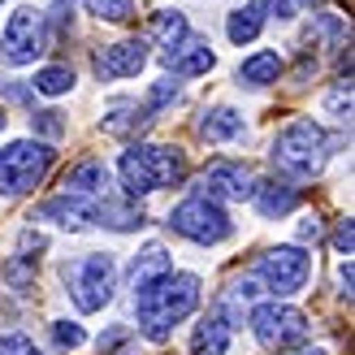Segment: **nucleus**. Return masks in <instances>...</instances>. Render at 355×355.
Wrapping results in <instances>:
<instances>
[{"instance_id": "obj_19", "label": "nucleus", "mask_w": 355, "mask_h": 355, "mask_svg": "<svg viewBox=\"0 0 355 355\" xmlns=\"http://www.w3.org/2000/svg\"><path fill=\"white\" fill-rule=\"evenodd\" d=\"M165 273H173V264H169V252H165L161 243H148L144 252H139V256L130 260V273H126V277H130V286H135V291H144L148 282L165 277Z\"/></svg>"}, {"instance_id": "obj_1", "label": "nucleus", "mask_w": 355, "mask_h": 355, "mask_svg": "<svg viewBox=\"0 0 355 355\" xmlns=\"http://www.w3.org/2000/svg\"><path fill=\"white\" fill-rule=\"evenodd\" d=\"M195 308H200V277L195 273H165V277L148 282L144 291H135L139 329L152 343H165L173 325H182Z\"/></svg>"}, {"instance_id": "obj_5", "label": "nucleus", "mask_w": 355, "mask_h": 355, "mask_svg": "<svg viewBox=\"0 0 355 355\" xmlns=\"http://www.w3.org/2000/svg\"><path fill=\"white\" fill-rule=\"evenodd\" d=\"M57 152L44 139H17V144L0 148V195H26L48 178Z\"/></svg>"}, {"instance_id": "obj_9", "label": "nucleus", "mask_w": 355, "mask_h": 355, "mask_svg": "<svg viewBox=\"0 0 355 355\" xmlns=\"http://www.w3.org/2000/svg\"><path fill=\"white\" fill-rule=\"evenodd\" d=\"M252 334H256V343L260 347H269V351H291L308 338V316L291 308V304H260L252 312Z\"/></svg>"}, {"instance_id": "obj_17", "label": "nucleus", "mask_w": 355, "mask_h": 355, "mask_svg": "<svg viewBox=\"0 0 355 355\" xmlns=\"http://www.w3.org/2000/svg\"><path fill=\"white\" fill-rule=\"evenodd\" d=\"M92 225H109V230H139L148 225V212L139 200H117V195H104V200H96V217Z\"/></svg>"}, {"instance_id": "obj_10", "label": "nucleus", "mask_w": 355, "mask_h": 355, "mask_svg": "<svg viewBox=\"0 0 355 355\" xmlns=\"http://www.w3.org/2000/svg\"><path fill=\"white\" fill-rule=\"evenodd\" d=\"M256 191V173L247 169L243 161H212L204 173H200V195L208 200H252Z\"/></svg>"}, {"instance_id": "obj_22", "label": "nucleus", "mask_w": 355, "mask_h": 355, "mask_svg": "<svg viewBox=\"0 0 355 355\" xmlns=\"http://www.w3.org/2000/svg\"><path fill=\"white\" fill-rule=\"evenodd\" d=\"M282 69H286V65H282V57L264 48V52H256V57H247L239 65V83L243 87H269V83L282 78Z\"/></svg>"}, {"instance_id": "obj_33", "label": "nucleus", "mask_w": 355, "mask_h": 355, "mask_svg": "<svg viewBox=\"0 0 355 355\" xmlns=\"http://www.w3.org/2000/svg\"><path fill=\"white\" fill-rule=\"evenodd\" d=\"M52 9H57V13H52V22H57V31L65 35L69 26H74V0H52Z\"/></svg>"}, {"instance_id": "obj_8", "label": "nucleus", "mask_w": 355, "mask_h": 355, "mask_svg": "<svg viewBox=\"0 0 355 355\" xmlns=\"http://www.w3.org/2000/svg\"><path fill=\"white\" fill-rule=\"evenodd\" d=\"M252 277H256L269 295L286 299V295H295V291L308 286V277H312V256L304 252V247H295V243H291V247H273V252H264V256L256 260Z\"/></svg>"}, {"instance_id": "obj_6", "label": "nucleus", "mask_w": 355, "mask_h": 355, "mask_svg": "<svg viewBox=\"0 0 355 355\" xmlns=\"http://www.w3.org/2000/svg\"><path fill=\"white\" fill-rule=\"evenodd\" d=\"M169 230L182 234V239H191V243H200V247H212V243H225L230 234H234V221H230V212L217 200L191 195V200H182L169 212Z\"/></svg>"}, {"instance_id": "obj_3", "label": "nucleus", "mask_w": 355, "mask_h": 355, "mask_svg": "<svg viewBox=\"0 0 355 355\" xmlns=\"http://www.w3.org/2000/svg\"><path fill=\"white\" fill-rule=\"evenodd\" d=\"M329 148H334V139L316 126L312 117H295L273 139V161L286 173H295V178H312V173H321V165L329 161Z\"/></svg>"}, {"instance_id": "obj_20", "label": "nucleus", "mask_w": 355, "mask_h": 355, "mask_svg": "<svg viewBox=\"0 0 355 355\" xmlns=\"http://www.w3.org/2000/svg\"><path fill=\"white\" fill-rule=\"evenodd\" d=\"M239 135H243V117L230 104H217V109H208L200 117V139H208V144H230Z\"/></svg>"}, {"instance_id": "obj_34", "label": "nucleus", "mask_w": 355, "mask_h": 355, "mask_svg": "<svg viewBox=\"0 0 355 355\" xmlns=\"http://www.w3.org/2000/svg\"><path fill=\"white\" fill-rule=\"evenodd\" d=\"M338 286H343V295L351 299V260H343V264H338Z\"/></svg>"}, {"instance_id": "obj_13", "label": "nucleus", "mask_w": 355, "mask_h": 355, "mask_svg": "<svg viewBox=\"0 0 355 355\" xmlns=\"http://www.w3.org/2000/svg\"><path fill=\"white\" fill-rule=\"evenodd\" d=\"M230 334H234V316L221 308H212L191 334V355H230Z\"/></svg>"}, {"instance_id": "obj_16", "label": "nucleus", "mask_w": 355, "mask_h": 355, "mask_svg": "<svg viewBox=\"0 0 355 355\" xmlns=\"http://www.w3.org/2000/svg\"><path fill=\"white\" fill-rule=\"evenodd\" d=\"M100 126H104V135H113V139H130V135H144L152 126V113L139 100H109Z\"/></svg>"}, {"instance_id": "obj_14", "label": "nucleus", "mask_w": 355, "mask_h": 355, "mask_svg": "<svg viewBox=\"0 0 355 355\" xmlns=\"http://www.w3.org/2000/svg\"><path fill=\"white\" fill-rule=\"evenodd\" d=\"M35 217H40V221H57L61 230H87L92 217H96V200H83V195H57V200H44Z\"/></svg>"}, {"instance_id": "obj_11", "label": "nucleus", "mask_w": 355, "mask_h": 355, "mask_svg": "<svg viewBox=\"0 0 355 355\" xmlns=\"http://www.w3.org/2000/svg\"><path fill=\"white\" fill-rule=\"evenodd\" d=\"M144 65H148V44H144V40H117V44H109V48L96 52V74H100L104 83H113V78H135Z\"/></svg>"}, {"instance_id": "obj_21", "label": "nucleus", "mask_w": 355, "mask_h": 355, "mask_svg": "<svg viewBox=\"0 0 355 355\" xmlns=\"http://www.w3.org/2000/svg\"><path fill=\"white\" fill-rule=\"evenodd\" d=\"M187 35H191V26H187V13H182V9H156V13L148 17V40H156L161 48L182 44Z\"/></svg>"}, {"instance_id": "obj_29", "label": "nucleus", "mask_w": 355, "mask_h": 355, "mask_svg": "<svg viewBox=\"0 0 355 355\" xmlns=\"http://www.w3.org/2000/svg\"><path fill=\"white\" fill-rule=\"evenodd\" d=\"M260 5H264V13L282 17V22H291L299 9H312V5H321V0H260Z\"/></svg>"}, {"instance_id": "obj_36", "label": "nucleus", "mask_w": 355, "mask_h": 355, "mask_svg": "<svg viewBox=\"0 0 355 355\" xmlns=\"http://www.w3.org/2000/svg\"><path fill=\"white\" fill-rule=\"evenodd\" d=\"M308 355H325V351H308Z\"/></svg>"}, {"instance_id": "obj_28", "label": "nucleus", "mask_w": 355, "mask_h": 355, "mask_svg": "<svg viewBox=\"0 0 355 355\" xmlns=\"http://www.w3.org/2000/svg\"><path fill=\"white\" fill-rule=\"evenodd\" d=\"M31 130H35V135H44V139H61V135H65V121H61L57 109H44V113H35V117H31Z\"/></svg>"}, {"instance_id": "obj_24", "label": "nucleus", "mask_w": 355, "mask_h": 355, "mask_svg": "<svg viewBox=\"0 0 355 355\" xmlns=\"http://www.w3.org/2000/svg\"><path fill=\"white\" fill-rule=\"evenodd\" d=\"M35 92H44V96H65V92H74V69L69 65H48L35 74Z\"/></svg>"}, {"instance_id": "obj_12", "label": "nucleus", "mask_w": 355, "mask_h": 355, "mask_svg": "<svg viewBox=\"0 0 355 355\" xmlns=\"http://www.w3.org/2000/svg\"><path fill=\"white\" fill-rule=\"evenodd\" d=\"M165 65L178 78H200V74H208V69L217 65V52H212V44L200 40V35H187L182 44L165 48Z\"/></svg>"}, {"instance_id": "obj_37", "label": "nucleus", "mask_w": 355, "mask_h": 355, "mask_svg": "<svg viewBox=\"0 0 355 355\" xmlns=\"http://www.w3.org/2000/svg\"><path fill=\"white\" fill-rule=\"evenodd\" d=\"M0 5H5V0H0Z\"/></svg>"}, {"instance_id": "obj_32", "label": "nucleus", "mask_w": 355, "mask_h": 355, "mask_svg": "<svg viewBox=\"0 0 355 355\" xmlns=\"http://www.w3.org/2000/svg\"><path fill=\"white\" fill-rule=\"evenodd\" d=\"M351 247H355V230H351V217H343L338 230H334V252L351 260Z\"/></svg>"}, {"instance_id": "obj_23", "label": "nucleus", "mask_w": 355, "mask_h": 355, "mask_svg": "<svg viewBox=\"0 0 355 355\" xmlns=\"http://www.w3.org/2000/svg\"><path fill=\"white\" fill-rule=\"evenodd\" d=\"M264 5L260 0H252V5H243V9H234L230 13V22H225V35H230V44H252L256 35L264 31Z\"/></svg>"}, {"instance_id": "obj_18", "label": "nucleus", "mask_w": 355, "mask_h": 355, "mask_svg": "<svg viewBox=\"0 0 355 355\" xmlns=\"http://www.w3.org/2000/svg\"><path fill=\"white\" fill-rule=\"evenodd\" d=\"M252 200H256V212L260 217H286V212L299 204V191L291 187V182H277V178H269V182H256V191H252Z\"/></svg>"}, {"instance_id": "obj_38", "label": "nucleus", "mask_w": 355, "mask_h": 355, "mask_svg": "<svg viewBox=\"0 0 355 355\" xmlns=\"http://www.w3.org/2000/svg\"><path fill=\"white\" fill-rule=\"evenodd\" d=\"M35 355H40V351H35Z\"/></svg>"}, {"instance_id": "obj_31", "label": "nucleus", "mask_w": 355, "mask_h": 355, "mask_svg": "<svg viewBox=\"0 0 355 355\" xmlns=\"http://www.w3.org/2000/svg\"><path fill=\"white\" fill-rule=\"evenodd\" d=\"M329 113H338V117H347L351 113V78H343L338 87H334V92H329Z\"/></svg>"}, {"instance_id": "obj_2", "label": "nucleus", "mask_w": 355, "mask_h": 355, "mask_svg": "<svg viewBox=\"0 0 355 355\" xmlns=\"http://www.w3.org/2000/svg\"><path fill=\"white\" fill-rule=\"evenodd\" d=\"M117 173H121L126 195L139 200V195H152L161 187L182 182V178H187V156L178 148H161V144H135V148L121 152Z\"/></svg>"}, {"instance_id": "obj_26", "label": "nucleus", "mask_w": 355, "mask_h": 355, "mask_svg": "<svg viewBox=\"0 0 355 355\" xmlns=\"http://www.w3.org/2000/svg\"><path fill=\"white\" fill-rule=\"evenodd\" d=\"M52 338H57L61 351H78V347L87 343V334H83V325H74V321H52Z\"/></svg>"}, {"instance_id": "obj_7", "label": "nucleus", "mask_w": 355, "mask_h": 355, "mask_svg": "<svg viewBox=\"0 0 355 355\" xmlns=\"http://www.w3.org/2000/svg\"><path fill=\"white\" fill-rule=\"evenodd\" d=\"M48 52V17L40 9H13L9 22H5V35H0V61L22 69V65H35Z\"/></svg>"}, {"instance_id": "obj_35", "label": "nucleus", "mask_w": 355, "mask_h": 355, "mask_svg": "<svg viewBox=\"0 0 355 355\" xmlns=\"http://www.w3.org/2000/svg\"><path fill=\"white\" fill-rule=\"evenodd\" d=\"M0 130H5V109H0Z\"/></svg>"}, {"instance_id": "obj_25", "label": "nucleus", "mask_w": 355, "mask_h": 355, "mask_svg": "<svg viewBox=\"0 0 355 355\" xmlns=\"http://www.w3.org/2000/svg\"><path fill=\"white\" fill-rule=\"evenodd\" d=\"M87 9H92L100 22H126L135 13V0H87Z\"/></svg>"}, {"instance_id": "obj_15", "label": "nucleus", "mask_w": 355, "mask_h": 355, "mask_svg": "<svg viewBox=\"0 0 355 355\" xmlns=\"http://www.w3.org/2000/svg\"><path fill=\"white\" fill-rule=\"evenodd\" d=\"M109 182H113V173H109L104 161H78L61 178L65 195H83V200H104V195H109Z\"/></svg>"}, {"instance_id": "obj_4", "label": "nucleus", "mask_w": 355, "mask_h": 355, "mask_svg": "<svg viewBox=\"0 0 355 355\" xmlns=\"http://www.w3.org/2000/svg\"><path fill=\"white\" fill-rule=\"evenodd\" d=\"M61 277H65L69 299H74L78 312H100L117 291V260L109 252H87L78 260H69Z\"/></svg>"}, {"instance_id": "obj_27", "label": "nucleus", "mask_w": 355, "mask_h": 355, "mask_svg": "<svg viewBox=\"0 0 355 355\" xmlns=\"http://www.w3.org/2000/svg\"><path fill=\"white\" fill-rule=\"evenodd\" d=\"M173 100H178V83H173V78H161V83H152L144 109H148V113H161L165 104H173Z\"/></svg>"}, {"instance_id": "obj_30", "label": "nucleus", "mask_w": 355, "mask_h": 355, "mask_svg": "<svg viewBox=\"0 0 355 355\" xmlns=\"http://www.w3.org/2000/svg\"><path fill=\"white\" fill-rule=\"evenodd\" d=\"M0 355H35V343L26 334H0Z\"/></svg>"}]
</instances>
